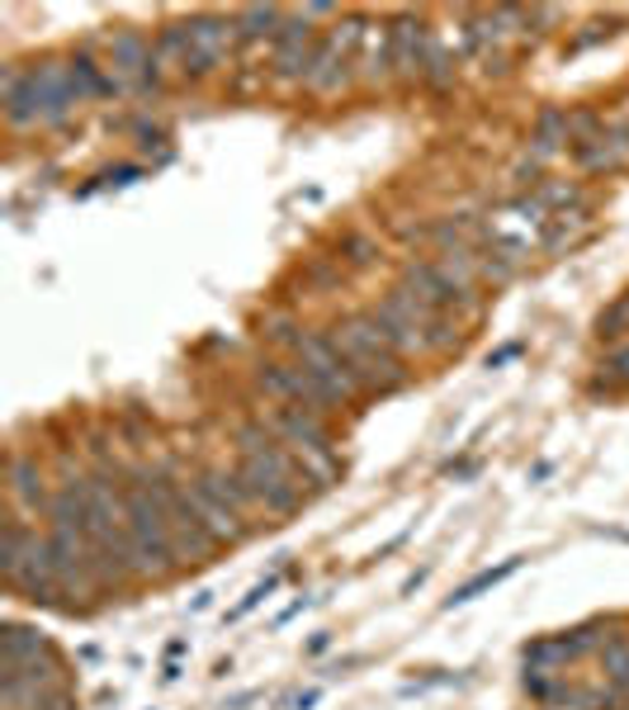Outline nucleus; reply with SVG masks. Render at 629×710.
I'll list each match as a JSON object with an SVG mask.
<instances>
[{
    "label": "nucleus",
    "mask_w": 629,
    "mask_h": 710,
    "mask_svg": "<svg viewBox=\"0 0 629 710\" xmlns=\"http://www.w3.org/2000/svg\"><path fill=\"white\" fill-rule=\"evenodd\" d=\"M38 469L29 460H10V498L20 502V507H43V488H38Z\"/></svg>",
    "instance_id": "10"
},
{
    "label": "nucleus",
    "mask_w": 629,
    "mask_h": 710,
    "mask_svg": "<svg viewBox=\"0 0 629 710\" xmlns=\"http://www.w3.org/2000/svg\"><path fill=\"white\" fill-rule=\"evenodd\" d=\"M185 493H190V502H195L199 521L213 531V540H218V545H232V540H242V535H246V526H242L246 516L232 512L228 502L218 498V493H213V488L203 483V479H199V483H190V488H185Z\"/></svg>",
    "instance_id": "7"
},
{
    "label": "nucleus",
    "mask_w": 629,
    "mask_h": 710,
    "mask_svg": "<svg viewBox=\"0 0 629 710\" xmlns=\"http://www.w3.org/2000/svg\"><path fill=\"white\" fill-rule=\"evenodd\" d=\"M308 706H318V691H304V697L289 701V710H308Z\"/></svg>",
    "instance_id": "16"
},
{
    "label": "nucleus",
    "mask_w": 629,
    "mask_h": 710,
    "mask_svg": "<svg viewBox=\"0 0 629 710\" xmlns=\"http://www.w3.org/2000/svg\"><path fill=\"white\" fill-rule=\"evenodd\" d=\"M312 57H318L312 53V24H308V14H294V20H285L275 34V76L279 81H294V76L308 81Z\"/></svg>",
    "instance_id": "5"
},
{
    "label": "nucleus",
    "mask_w": 629,
    "mask_h": 710,
    "mask_svg": "<svg viewBox=\"0 0 629 710\" xmlns=\"http://www.w3.org/2000/svg\"><path fill=\"white\" fill-rule=\"evenodd\" d=\"M388 43H393V67L402 76H412L421 67V47H427V34H421L417 20H398L388 29Z\"/></svg>",
    "instance_id": "9"
},
{
    "label": "nucleus",
    "mask_w": 629,
    "mask_h": 710,
    "mask_svg": "<svg viewBox=\"0 0 629 710\" xmlns=\"http://www.w3.org/2000/svg\"><path fill=\"white\" fill-rule=\"evenodd\" d=\"M279 24H285V20H279V10H271V6H251V10L238 14V34L242 39H265V34L275 39Z\"/></svg>",
    "instance_id": "11"
},
{
    "label": "nucleus",
    "mask_w": 629,
    "mask_h": 710,
    "mask_svg": "<svg viewBox=\"0 0 629 710\" xmlns=\"http://www.w3.org/2000/svg\"><path fill=\"white\" fill-rule=\"evenodd\" d=\"M360 43V29L351 24L345 34H332L322 47H318V57H312V67H308V86L312 90H336L341 86V76H345V57H351V47Z\"/></svg>",
    "instance_id": "8"
},
{
    "label": "nucleus",
    "mask_w": 629,
    "mask_h": 710,
    "mask_svg": "<svg viewBox=\"0 0 629 710\" xmlns=\"http://www.w3.org/2000/svg\"><path fill=\"white\" fill-rule=\"evenodd\" d=\"M507 574H516V559H507V564H501V568H487V574H478L474 582H464V588H460V592L450 597V607H464V602H474L478 592H487V588H497V582L507 578Z\"/></svg>",
    "instance_id": "12"
},
{
    "label": "nucleus",
    "mask_w": 629,
    "mask_h": 710,
    "mask_svg": "<svg viewBox=\"0 0 629 710\" xmlns=\"http://www.w3.org/2000/svg\"><path fill=\"white\" fill-rule=\"evenodd\" d=\"M402 290L417 294L421 304L435 308V313H450L454 304H468V290H460V284H454L445 271H440V261H417V265H407Z\"/></svg>",
    "instance_id": "6"
},
{
    "label": "nucleus",
    "mask_w": 629,
    "mask_h": 710,
    "mask_svg": "<svg viewBox=\"0 0 629 710\" xmlns=\"http://www.w3.org/2000/svg\"><path fill=\"white\" fill-rule=\"evenodd\" d=\"M123 512H129V540H133V568L137 574H166L176 564V540H170L166 512L156 507L152 488L133 483L123 493Z\"/></svg>",
    "instance_id": "1"
},
{
    "label": "nucleus",
    "mask_w": 629,
    "mask_h": 710,
    "mask_svg": "<svg viewBox=\"0 0 629 710\" xmlns=\"http://www.w3.org/2000/svg\"><path fill=\"white\" fill-rule=\"evenodd\" d=\"M577 649H573V640H549V644H534V649L526 654L530 663H540V673H549L554 663H563V658H573Z\"/></svg>",
    "instance_id": "14"
},
{
    "label": "nucleus",
    "mask_w": 629,
    "mask_h": 710,
    "mask_svg": "<svg viewBox=\"0 0 629 710\" xmlns=\"http://www.w3.org/2000/svg\"><path fill=\"white\" fill-rule=\"evenodd\" d=\"M185 39H190V53H185L180 72L203 76L209 67H218V62L228 57L232 39H238V20H213V14H203V20L185 24Z\"/></svg>",
    "instance_id": "4"
},
{
    "label": "nucleus",
    "mask_w": 629,
    "mask_h": 710,
    "mask_svg": "<svg viewBox=\"0 0 629 710\" xmlns=\"http://www.w3.org/2000/svg\"><path fill=\"white\" fill-rule=\"evenodd\" d=\"M602 663H606V677L610 682L629 687V640H610L602 649Z\"/></svg>",
    "instance_id": "13"
},
{
    "label": "nucleus",
    "mask_w": 629,
    "mask_h": 710,
    "mask_svg": "<svg viewBox=\"0 0 629 710\" xmlns=\"http://www.w3.org/2000/svg\"><path fill=\"white\" fill-rule=\"evenodd\" d=\"M271 592H275V578H265L261 588H251V597H246V602H242L238 611H232V621H242L246 611H256V607H261V602H265V597H271Z\"/></svg>",
    "instance_id": "15"
},
{
    "label": "nucleus",
    "mask_w": 629,
    "mask_h": 710,
    "mask_svg": "<svg viewBox=\"0 0 629 710\" xmlns=\"http://www.w3.org/2000/svg\"><path fill=\"white\" fill-rule=\"evenodd\" d=\"M147 488H152L156 507L166 512L170 540H176V559L199 564L203 555H213V545H218V540H213V531L199 521L190 493H185V488H176V483H166V479H147Z\"/></svg>",
    "instance_id": "2"
},
{
    "label": "nucleus",
    "mask_w": 629,
    "mask_h": 710,
    "mask_svg": "<svg viewBox=\"0 0 629 710\" xmlns=\"http://www.w3.org/2000/svg\"><path fill=\"white\" fill-rule=\"evenodd\" d=\"M275 436L285 440V446L298 455V460H312V469H318V479H332L336 473V460H332V436L322 432L318 413H308V407H279V413L271 417Z\"/></svg>",
    "instance_id": "3"
}]
</instances>
